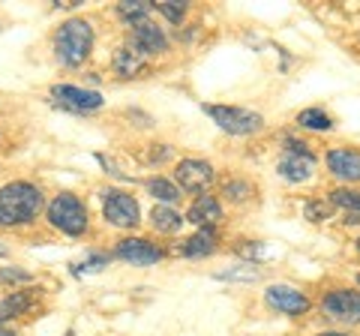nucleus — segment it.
I'll use <instances>...</instances> for the list:
<instances>
[{"instance_id": "obj_31", "label": "nucleus", "mask_w": 360, "mask_h": 336, "mask_svg": "<svg viewBox=\"0 0 360 336\" xmlns=\"http://www.w3.org/2000/svg\"><path fill=\"white\" fill-rule=\"evenodd\" d=\"M0 255H6V246L4 243H0Z\"/></svg>"}, {"instance_id": "obj_12", "label": "nucleus", "mask_w": 360, "mask_h": 336, "mask_svg": "<svg viewBox=\"0 0 360 336\" xmlns=\"http://www.w3.org/2000/svg\"><path fill=\"white\" fill-rule=\"evenodd\" d=\"M129 46L144 58V54H160V51H165L168 39H165V33L156 27V25H150V21H141V25L132 27Z\"/></svg>"}, {"instance_id": "obj_14", "label": "nucleus", "mask_w": 360, "mask_h": 336, "mask_svg": "<svg viewBox=\"0 0 360 336\" xmlns=\"http://www.w3.org/2000/svg\"><path fill=\"white\" fill-rule=\"evenodd\" d=\"M186 219L195 222L198 228H213L222 219V207H219V201L213 198V195H198L193 201V207H189Z\"/></svg>"}, {"instance_id": "obj_33", "label": "nucleus", "mask_w": 360, "mask_h": 336, "mask_svg": "<svg viewBox=\"0 0 360 336\" xmlns=\"http://www.w3.org/2000/svg\"><path fill=\"white\" fill-rule=\"evenodd\" d=\"M357 250H360V240H357Z\"/></svg>"}, {"instance_id": "obj_1", "label": "nucleus", "mask_w": 360, "mask_h": 336, "mask_svg": "<svg viewBox=\"0 0 360 336\" xmlns=\"http://www.w3.org/2000/svg\"><path fill=\"white\" fill-rule=\"evenodd\" d=\"M42 210V193L27 181L6 183L0 189V217L4 226H25Z\"/></svg>"}, {"instance_id": "obj_5", "label": "nucleus", "mask_w": 360, "mask_h": 336, "mask_svg": "<svg viewBox=\"0 0 360 336\" xmlns=\"http://www.w3.org/2000/svg\"><path fill=\"white\" fill-rule=\"evenodd\" d=\"M103 214L111 226L117 228H132L139 222V201H135L129 193H120V189H111L105 193V205H103Z\"/></svg>"}, {"instance_id": "obj_2", "label": "nucleus", "mask_w": 360, "mask_h": 336, "mask_svg": "<svg viewBox=\"0 0 360 336\" xmlns=\"http://www.w3.org/2000/svg\"><path fill=\"white\" fill-rule=\"evenodd\" d=\"M90 49H94V27L84 18H70L63 21L58 37H54V51L58 60L66 66H82L87 60Z\"/></svg>"}, {"instance_id": "obj_16", "label": "nucleus", "mask_w": 360, "mask_h": 336, "mask_svg": "<svg viewBox=\"0 0 360 336\" xmlns=\"http://www.w3.org/2000/svg\"><path fill=\"white\" fill-rule=\"evenodd\" d=\"M115 72L120 78H132V75H139L144 72V58L139 51H135L132 46H120L115 51Z\"/></svg>"}, {"instance_id": "obj_32", "label": "nucleus", "mask_w": 360, "mask_h": 336, "mask_svg": "<svg viewBox=\"0 0 360 336\" xmlns=\"http://www.w3.org/2000/svg\"><path fill=\"white\" fill-rule=\"evenodd\" d=\"M0 226H4V217H0Z\"/></svg>"}, {"instance_id": "obj_17", "label": "nucleus", "mask_w": 360, "mask_h": 336, "mask_svg": "<svg viewBox=\"0 0 360 336\" xmlns=\"http://www.w3.org/2000/svg\"><path fill=\"white\" fill-rule=\"evenodd\" d=\"M217 250V234L213 228H198V234H193L184 246H180V252L189 255V259H201V255H210Z\"/></svg>"}, {"instance_id": "obj_18", "label": "nucleus", "mask_w": 360, "mask_h": 336, "mask_svg": "<svg viewBox=\"0 0 360 336\" xmlns=\"http://www.w3.org/2000/svg\"><path fill=\"white\" fill-rule=\"evenodd\" d=\"M150 219H153V228L162 231V234H174V231H180V226L186 222L184 217L177 214V210H172L168 205H156L153 214H150Z\"/></svg>"}, {"instance_id": "obj_6", "label": "nucleus", "mask_w": 360, "mask_h": 336, "mask_svg": "<svg viewBox=\"0 0 360 336\" xmlns=\"http://www.w3.org/2000/svg\"><path fill=\"white\" fill-rule=\"evenodd\" d=\"M51 96L54 103L66 111H75V115H84V111H96L103 105V96L96 91H84V87H75V84H54L51 87Z\"/></svg>"}, {"instance_id": "obj_30", "label": "nucleus", "mask_w": 360, "mask_h": 336, "mask_svg": "<svg viewBox=\"0 0 360 336\" xmlns=\"http://www.w3.org/2000/svg\"><path fill=\"white\" fill-rule=\"evenodd\" d=\"M319 336H348V333H319Z\"/></svg>"}, {"instance_id": "obj_29", "label": "nucleus", "mask_w": 360, "mask_h": 336, "mask_svg": "<svg viewBox=\"0 0 360 336\" xmlns=\"http://www.w3.org/2000/svg\"><path fill=\"white\" fill-rule=\"evenodd\" d=\"M0 336H15L13 330H4V328H0Z\"/></svg>"}, {"instance_id": "obj_15", "label": "nucleus", "mask_w": 360, "mask_h": 336, "mask_svg": "<svg viewBox=\"0 0 360 336\" xmlns=\"http://www.w3.org/2000/svg\"><path fill=\"white\" fill-rule=\"evenodd\" d=\"M30 304H33L30 291H13L9 297H4V300H0V328H4L6 321L25 316V312L30 309Z\"/></svg>"}, {"instance_id": "obj_8", "label": "nucleus", "mask_w": 360, "mask_h": 336, "mask_svg": "<svg viewBox=\"0 0 360 336\" xmlns=\"http://www.w3.org/2000/svg\"><path fill=\"white\" fill-rule=\"evenodd\" d=\"M321 309L328 312L330 318L342 321V324H357L360 321V297L354 295V291H345V288L330 291V295L321 300Z\"/></svg>"}, {"instance_id": "obj_23", "label": "nucleus", "mask_w": 360, "mask_h": 336, "mask_svg": "<svg viewBox=\"0 0 360 336\" xmlns=\"http://www.w3.org/2000/svg\"><path fill=\"white\" fill-rule=\"evenodd\" d=\"M219 279H240V283H255L258 279V271L252 264H243V267H234V271H222L217 273Z\"/></svg>"}, {"instance_id": "obj_27", "label": "nucleus", "mask_w": 360, "mask_h": 336, "mask_svg": "<svg viewBox=\"0 0 360 336\" xmlns=\"http://www.w3.org/2000/svg\"><path fill=\"white\" fill-rule=\"evenodd\" d=\"M0 279H4V283H30V273L27 271H0Z\"/></svg>"}, {"instance_id": "obj_9", "label": "nucleus", "mask_w": 360, "mask_h": 336, "mask_svg": "<svg viewBox=\"0 0 360 336\" xmlns=\"http://www.w3.org/2000/svg\"><path fill=\"white\" fill-rule=\"evenodd\" d=\"M264 297H267V304L276 312H283V316H303V312L309 309V297L291 285H270Z\"/></svg>"}, {"instance_id": "obj_21", "label": "nucleus", "mask_w": 360, "mask_h": 336, "mask_svg": "<svg viewBox=\"0 0 360 336\" xmlns=\"http://www.w3.org/2000/svg\"><path fill=\"white\" fill-rule=\"evenodd\" d=\"M150 13V4H141V0H127V4H117V15L123 21H129V25H141L144 18Z\"/></svg>"}, {"instance_id": "obj_28", "label": "nucleus", "mask_w": 360, "mask_h": 336, "mask_svg": "<svg viewBox=\"0 0 360 336\" xmlns=\"http://www.w3.org/2000/svg\"><path fill=\"white\" fill-rule=\"evenodd\" d=\"M105 264H108V255H90L84 261V271H103Z\"/></svg>"}, {"instance_id": "obj_26", "label": "nucleus", "mask_w": 360, "mask_h": 336, "mask_svg": "<svg viewBox=\"0 0 360 336\" xmlns=\"http://www.w3.org/2000/svg\"><path fill=\"white\" fill-rule=\"evenodd\" d=\"M222 193L229 195V198H234V201H243L246 195L252 193V189L246 186V183H225V189H222Z\"/></svg>"}, {"instance_id": "obj_19", "label": "nucleus", "mask_w": 360, "mask_h": 336, "mask_svg": "<svg viewBox=\"0 0 360 336\" xmlns=\"http://www.w3.org/2000/svg\"><path fill=\"white\" fill-rule=\"evenodd\" d=\"M330 201L348 214L345 222H352V226H354V222H360V193H357V189H345V186L342 189H333Z\"/></svg>"}, {"instance_id": "obj_13", "label": "nucleus", "mask_w": 360, "mask_h": 336, "mask_svg": "<svg viewBox=\"0 0 360 336\" xmlns=\"http://www.w3.org/2000/svg\"><path fill=\"white\" fill-rule=\"evenodd\" d=\"M315 172V156L312 153H295V150H285L283 160H279V174L291 183H303L309 181Z\"/></svg>"}, {"instance_id": "obj_20", "label": "nucleus", "mask_w": 360, "mask_h": 336, "mask_svg": "<svg viewBox=\"0 0 360 336\" xmlns=\"http://www.w3.org/2000/svg\"><path fill=\"white\" fill-rule=\"evenodd\" d=\"M297 123H300V127H307V129H315V132H328V129L333 127L330 115H324L321 108H307V111H300Z\"/></svg>"}, {"instance_id": "obj_11", "label": "nucleus", "mask_w": 360, "mask_h": 336, "mask_svg": "<svg viewBox=\"0 0 360 336\" xmlns=\"http://www.w3.org/2000/svg\"><path fill=\"white\" fill-rule=\"evenodd\" d=\"M328 168L340 181L357 183L360 181V150L354 148H333L328 153Z\"/></svg>"}, {"instance_id": "obj_4", "label": "nucleus", "mask_w": 360, "mask_h": 336, "mask_svg": "<svg viewBox=\"0 0 360 336\" xmlns=\"http://www.w3.org/2000/svg\"><path fill=\"white\" fill-rule=\"evenodd\" d=\"M207 115L213 117L219 129L231 132V136H252L262 129V115L252 108H240V105H207Z\"/></svg>"}, {"instance_id": "obj_24", "label": "nucleus", "mask_w": 360, "mask_h": 336, "mask_svg": "<svg viewBox=\"0 0 360 336\" xmlns=\"http://www.w3.org/2000/svg\"><path fill=\"white\" fill-rule=\"evenodd\" d=\"M156 9H160V13L172 21V25H180L184 15H186V6L184 4H172V0H168V4H156Z\"/></svg>"}, {"instance_id": "obj_25", "label": "nucleus", "mask_w": 360, "mask_h": 336, "mask_svg": "<svg viewBox=\"0 0 360 336\" xmlns=\"http://www.w3.org/2000/svg\"><path fill=\"white\" fill-rule=\"evenodd\" d=\"M328 217H330V205H324V201H309V205H307V219L324 222Z\"/></svg>"}, {"instance_id": "obj_34", "label": "nucleus", "mask_w": 360, "mask_h": 336, "mask_svg": "<svg viewBox=\"0 0 360 336\" xmlns=\"http://www.w3.org/2000/svg\"><path fill=\"white\" fill-rule=\"evenodd\" d=\"M66 336H72V333H66Z\"/></svg>"}, {"instance_id": "obj_10", "label": "nucleus", "mask_w": 360, "mask_h": 336, "mask_svg": "<svg viewBox=\"0 0 360 336\" xmlns=\"http://www.w3.org/2000/svg\"><path fill=\"white\" fill-rule=\"evenodd\" d=\"M115 255H117V259H123V261H129V264L148 267V264H156L162 259V250L156 243L144 240V238H127V240L117 243Z\"/></svg>"}, {"instance_id": "obj_22", "label": "nucleus", "mask_w": 360, "mask_h": 336, "mask_svg": "<svg viewBox=\"0 0 360 336\" xmlns=\"http://www.w3.org/2000/svg\"><path fill=\"white\" fill-rule=\"evenodd\" d=\"M148 189H150L153 198L165 201V205H174V201L180 198V186L172 183V181H165V177H153V181L148 183Z\"/></svg>"}, {"instance_id": "obj_7", "label": "nucleus", "mask_w": 360, "mask_h": 336, "mask_svg": "<svg viewBox=\"0 0 360 336\" xmlns=\"http://www.w3.org/2000/svg\"><path fill=\"white\" fill-rule=\"evenodd\" d=\"M174 181L180 183V189H186V193H205L213 181V165L205 160H180Z\"/></svg>"}, {"instance_id": "obj_3", "label": "nucleus", "mask_w": 360, "mask_h": 336, "mask_svg": "<svg viewBox=\"0 0 360 336\" xmlns=\"http://www.w3.org/2000/svg\"><path fill=\"white\" fill-rule=\"evenodd\" d=\"M49 222L54 228H60L70 238H78L87 228V207L82 205V198L72 193H60L49 205Z\"/></svg>"}]
</instances>
